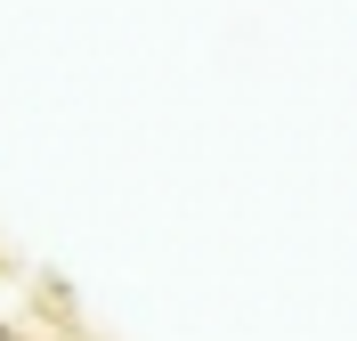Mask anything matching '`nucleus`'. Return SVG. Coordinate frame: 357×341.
I'll return each mask as SVG.
<instances>
[]
</instances>
